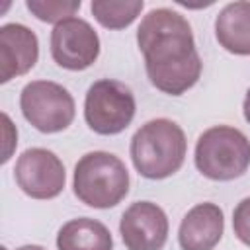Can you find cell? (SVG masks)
<instances>
[{"mask_svg":"<svg viewBox=\"0 0 250 250\" xmlns=\"http://www.w3.org/2000/svg\"><path fill=\"white\" fill-rule=\"evenodd\" d=\"M137 45L145 57L150 84L170 96L189 90L201 74V59L195 49L191 25L170 10H150L137 29Z\"/></svg>","mask_w":250,"mask_h":250,"instance_id":"obj_1","label":"cell"},{"mask_svg":"<svg viewBox=\"0 0 250 250\" xmlns=\"http://www.w3.org/2000/svg\"><path fill=\"white\" fill-rule=\"evenodd\" d=\"M188 141L182 127L170 119L145 123L131 139V160L135 170L148 180H164L176 174L186 158Z\"/></svg>","mask_w":250,"mask_h":250,"instance_id":"obj_2","label":"cell"},{"mask_svg":"<svg viewBox=\"0 0 250 250\" xmlns=\"http://www.w3.org/2000/svg\"><path fill=\"white\" fill-rule=\"evenodd\" d=\"M72 189L88 207L109 209L129 193V172L115 154L94 150L76 162Z\"/></svg>","mask_w":250,"mask_h":250,"instance_id":"obj_3","label":"cell"},{"mask_svg":"<svg viewBox=\"0 0 250 250\" xmlns=\"http://www.w3.org/2000/svg\"><path fill=\"white\" fill-rule=\"evenodd\" d=\"M193 158L205 178L230 182L240 178L250 166V141L234 127L217 125L199 135Z\"/></svg>","mask_w":250,"mask_h":250,"instance_id":"obj_4","label":"cell"},{"mask_svg":"<svg viewBox=\"0 0 250 250\" xmlns=\"http://www.w3.org/2000/svg\"><path fill=\"white\" fill-rule=\"evenodd\" d=\"M135 96L119 80L102 78L94 82L84 100V119L98 135H117L129 127L135 117Z\"/></svg>","mask_w":250,"mask_h":250,"instance_id":"obj_5","label":"cell"},{"mask_svg":"<svg viewBox=\"0 0 250 250\" xmlns=\"http://www.w3.org/2000/svg\"><path fill=\"white\" fill-rule=\"evenodd\" d=\"M23 117L41 133L64 131L74 119V100L66 88L51 80H33L20 96Z\"/></svg>","mask_w":250,"mask_h":250,"instance_id":"obj_6","label":"cell"},{"mask_svg":"<svg viewBox=\"0 0 250 250\" xmlns=\"http://www.w3.org/2000/svg\"><path fill=\"white\" fill-rule=\"evenodd\" d=\"M20 189L33 199L57 197L66 182L64 166L61 158L47 148H27L16 162L14 168Z\"/></svg>","mask_w":250,"mask_h":250,"instance_id":"obj_7","label":"cell"},{"mask_svg":"<svg viewBox=\"0 0 250 250\" xmlns=\"http://www.w3.org/2000/svg\"><path fill=\"white\" fill-rule=\"evenodd\" d=\"M100 55V37L80 18H68L51 31V57L66 70H86Z\"/></svg>","mask_w":250,"mask_h":250,"instance_id":"obj_8","label":"cell"},{"mask_svg":"<svg viewBox=\"0 0 250 250\" xmlns=\"http://www.w3.org/2000/svg\"><path fill=\"white\" fill-rule=\"evenodd\" d=\"M127 250H162L168 238V217L156 203L135 201L119 221Z\"/></svg>","mask_w":250,"mask_h":250,"instance_id":"obj_9","label":"cell"},{"mask_svg":"<svg viewBox=\"0 0 250 250\" xmlns=\"http://www.w3.org/2000/svg\"><path fill=\"white\" fill-rule=\"evenodd\" d=\"M39 57L37 35L21 23L0 27V82L6 84L16 76L29 72Z\"/></svg>","mask_w":250,"mask_h":250,"instance_id":"obj_10","label":"cell"},{"mask_svg":"<svg viewBox=\"0 0 250 250\" xmlns=\"http://www.w3.org/2000/svg\"><path fill=\"white\" fill-rule=\"evenodd\" d=\"M225 230L223 211L215 203H197L191 207L178 230L182 250H213Z\"/></svg>","mask_w":250,"mask_h":250,"instance_id":"obj_11","label":"cell"},{"mask_svg":"<svg viewBox=\"0 0 250 250\" xmlns=\"http://www.w3.org/2000/svg\"><path fill=\"white\" fill-rule=\"evenodd\" d=\"M215 37L232 55H250V2H230L215 18Z\"/></svg>","mask_w":250,"mask_h":250,"instance_id":"obj_12","label":"cell"},{"mask_svg":"<svg viewBox=\"0 0 250 250\" xmlns=\"http://www.w3.org/2000/svg\"><path fill=\"white\" fill-rule=\"evenodd\" d=\"M59 250H113V238L107 227L90 217H78L64 223L57 234Z\"/></svg>","mask_w":250,"mask_h":250,"instance_id":"obj_13","label":"cell"},{"mask_svg":"<svg viewBox=\"0 0 250 250\" xmlns=\"http://www.w3.org/2000/svg\"><path fill=\"white\" fill-rule=\"evenodd\" d=\"M143 0H125V2H113V0H94L90 4V10L98 23H102L107 29H123L131 25L137 16L143 10Z\"/></svg>","mask_w":250,"mask_h":250,"instance_id":"obj_14","label":"cell"},{"mask_svg":"<svg viewBox=\"0 0 250 250\" xmlns=\"http://www.w3.org/2000/svg\"><path fill=\"white\" fill-rule=\"evenodd\" d=\"M25 6L37 20L57 25L68 18H74L82 2L80 0H27Z\"/></svg>","mask_w":250,"mask_h":250,"instance_id":"obj_15","label":"cell"},{"mask_svg":"<svg viewBox=\"0 0 250 250\" xmlns=\"http://www.w3.org/2000/svg\"><path fill=\"white\" fill-rule=\"evenodd\" d=\"M232 229L236 238L250 246V197L242 199L232 211Z\"/></svg>","mask_w":250,"mask_h":250,"instance_id":"obj_16","label":"cell"},{"mask_svg":"<svg viewBox=\"0 0 250 250\" xmlns=\"http://www.w3.org/2000/svg\"><path fill=\"white\" fill-rule=\"evenodd\" d=\"M242 111H244V119L250 123V88L246 92V98H244V104H242Z\"/></svg>","mask_w":250,"mask_h":250,"instance_id":"obj_17","label":"cell"},{"mask_svg":"<svg viewBox=\"0 0 250 250\" xmlns=\"http://www.w3.org/2000/svg\"><path fill=\"white\" fill-rule=\"evenodd\" d=\"M2 250H6V248H2ZM16 250H45V248L35 246V244H27V246H21V248H16Z\"/></svg>","mask_w":250,"mask_h":250,"instance_id":"obj_18","label":"cell"}]
</instances>
